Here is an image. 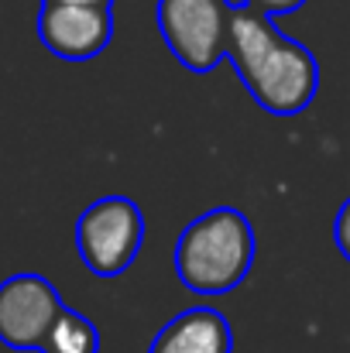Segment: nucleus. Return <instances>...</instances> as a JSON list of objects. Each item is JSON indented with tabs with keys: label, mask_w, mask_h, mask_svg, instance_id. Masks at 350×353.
<instances>
[{
	"label": "nucleus",
	"mask_w": 350,
	"mask_h": 353,
	"mask_svg": "<svg viewBox=\"0 0 350 353\" xmlns=\"http://www.w3.org/2000/svg\"><path fill=\"white\" fill-rule=\"evenodd\" d=\"M227 59L254 103L271 117H295L309 110L320 90V62L302 45L285 38L275 21L251 3H231Z\"/></svg>",
	"instance_id": "obj_1"
},
{
	"label": "nucleus",
	"mask_w": 350,
	"mask_h": 353,
	"mask_svg": "<svg viewBox=\"0 0 350 353\" xmlns=\"http://www.w3.org/2000/svg\"><path fill=\"white\" fill-rule=\"evenodd\" d=\"M254 250L251 220L233 206H213L179 234L175 274L196 295H224L251 274Z\"/></svg>",
	"instance_id": "obj_2"
},
{
	"label": "nucleus",
	"mask_w": 350,
	"mask_h": 353,
	"mask_svg": "<svg viewBox=\"0 0 350 353\" xmlns=\"http://www.w3.org/2000/svg\"><path fill=\"white\" fill-rule=\"evenodd\" d=\"M144 243V213L127 196H104L90 203L76 223V250L90 274L117 278L124 274Z\"/></svg>",
	"instance_id": "obj_3"
},
{
	"label": "nucleus",
	"mask_w": 350,
	"mask_h": 353,
	"mask_svg": "<svg viewBox=\"0 0 350 353\" xmlns=\"http://www.w3.org/2000/svg\"><path fill=\"white\" fill-rule=\"evenodd\" d=\"M231 0H158L155 21L168 52L193 72H210L227 59Z\"/></svg>",
	"instance_id": "obj_4"
},
{
	"label": "nucleus",
	"mask_w": 350,
	"mask_h": 353,
	"mask_svg": "<svg viewBox=\"0 0 350 353\" xmlns=\"http://www.w3.org/2000/svg\"><path fill=\"white\" fill-rule=\"evenodd\" d=\"M59 312L62 295L48 278L21 271L0 281V343L7 350H38Z\"/></svg>",
	"instance_id": "obj_5"
},
{
	"label": "nucleus",
	"mask_w": 350,
	"mask_h": 353,
	"mask_svg": "<svg viewBox=\"0 0 350 353\" xmlns=\"http://www.w3.org/2000/svg\"><path fill=\"white\" fill-rule=\"evenodd\" d=\"M41 45L66 62L97 59L114 38L110 7H79V3H41L38 10Z\"/></svg>",
	"instance_id": "obj_6"
},
{
	"label": "nucleus",
	"mask_w": 350,
	"mask_h": 353,
	"mask_svg": "<svg viewBox=\"0 0 350 353\" xmlns=\"http://www.w3.org/2000/svg\"><path fill=\"white\" fill-rule=\"evenodd\" d=\"M148 353H233L231 323L213 305H193L158 330Z\"/></svg>",
	"instance_id": "obj_7"
},
{
	"label": "nucleus",
	"mask_w": 350,
	"mask_h": 353,
	"mask_svg": "<svg viewBox=\"0 0 350 353\" xmlns=\"http://www.w3.org/2000/svg\"><path fill=\"white\" fill-rule=\"evenodd\" d=\"M38 353H100V330L90 316L62 305V312L48 326Z\"/></svg>",
	"instance_id": "obj_8"
},
{
	"label": "nucleus",
	"mask_w": 350,
	"mask_h": 353,
	"mask_svg": "<svg viewBox=\"0 0 350 353\" xmlns=\"http://www.w3.org/2000/svg\"><path fill=\"white\" fill-rule=\"evenodd\" d=\"M333 240H337L340 254L350 261V199H344L340 210H337V220H333Z\"/></svg>",
	"instance_id": "obj_9"
},
{
	"label": "nucleus",
	"mask_w": 350,
	"mask_h": 353,
	"mask_svg": "<svg viewBox=\"0 0 350 353\" xmlns=\"http://www.w3.org/2000/svg\"><path fill=\"white\" fill-rule=\"evenodd\" d=\"M244 3H251L254 10H261V14H268V17H278V14L299 10L306 0H244Z\"/></svg>",
	"instance_id": "obj_10"
},
{
	"label": "nucleus",
	"mask_w": 350,
	"mask_h": 353,
	"mask_svg": "<svg viewBox=\"0 0 350 353\" xmlns=\"http://www.w3.org/2000/svg\"><path fill=\"white\" fill-rule=\"evenodd\" d=\"M41 3H79V7H114V0H41Z\"/></svg>",
	"instance_id": "obj_11"
}]
</instances>
